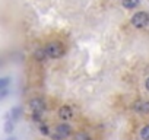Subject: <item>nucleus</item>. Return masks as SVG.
I'll return each instance as SVG.
<instances>
[{
    "label": "nucleus",
    "instance_id": "obj_3",
    "mask_svg": "<svg viewBox=\"0 0 149 140\" xmlns=\"http://www.w3.org/2000/svg\"><path fill=\"white\" fill-rule=\"evenodd\" d=\"M72 133V127L67 125V124H58L56 127V131L51 134V139L53 140H63L66 137H69Z\"/></svg>",
    "mask_w": 149,
    "mask_h": 140
},
{
    "label": "nucleus",
    "instance_id": "obj_10",
    "mask_svg": "<svg viewBox=\"0 0 149 140\" xmlns=\"http://www.w3.org/2000/svg\"><path fill=\"white\" fill-rule=\"evenodd\" d=\"M74 139H76V140H91V137L85 131H79L76 136H74Z\"/></svg>",
    "mask_w": 149,
    "mask_h": 140
},
{
    "label": "nucleus",
    "instance_id": "obj_4",
    "mask_svg": "<svg viewBox=\"0 0 149 140\" xmlns=\"http://www.w3.org/2000/svg\"><path fill=\"white\" fill-rule=\"evenodd\" d=\"M29 107H31V110L35 111V112H42V111L45 110V104H44V101L40 99V98L31 99V101H29Z\"/></svg>",
    "mask_w": 149,
    "mask_h": 140
},
{
    "label": "nucleus",
    "instance_id": "obj_17",
    "mask_svg": "<svg viewBox=\"0 0 149 140\" xmlns=\"http://www.w3.org/2000/svg\"><path fill=\"white\" fill-rule=\"evenodd\" d=\"M8 140H15V139H8Z\"/></svg>",
    "mask_w": 149,
    "mask_h": 140
},
{
    "label": "nucleus",
    "instance_id": "obj_5",
    "mask_svg": "<svg viewBox=\"0 0 149 140\" xmlns=\"http://www.w3.org/2000/svg\"><path fill=\"white\" fill-rule=\"evenodd\" d=\"M58 117H60L61 120H70V118L73 117V111H72V108L67 107V105L61 107V108L58 110Z\"/></svg>",
    "mask_w": 149,
    "mask_h": 140
},
{
    "label": "nucleus",
    "instance_id": "obj_7",
    "mask_svg": "<svg viewBox=\"0 0 149 140\" xmlns=\"http://www.w3.org/2000/svg\"><path fill=\"white\" fill-rule=\"evenodd\" d=\"M121 5L124 9H134L139 5V0H121Z\"/></svg>",
    "mask_w": 149,
    "mask_h": 140
},
{
    "label": "nucleus",
    "instance_id": "obj_16",
    "mask_svg": "<svg viewBox=\"0 0 149 140\" xmlns=\"http://www.w3.org/2000/svg\"><path fill=\"white\" fill-rule=\"evenodd\" d=\"M145 86H146V89L149 91V78L146 79V82H145Z\"/></svg>",
    "mask_w": 149,
    "mask_h": 140
},
{
    "label": "nucleus",
    "instance_id": "obj_14",
    "mask_svg": "<svg viewBox=\"0 0 149 140\" xmlns=\"http://www.w3.org/2000/svg\"><path fill=\"white\" fill-rule=\"evenodd\" d=\"M41 114H42V112H35V111H34V115H32V120H34V121H37V123H41V120H42V117H41Z\"/></svg>",
    "mask_w": 149,
    "mask_h": 140
},
{
    "label": "nucleus",
    "instance_id": "obj_11",
    "mask_svg": "<svg viewBox=\"0 0 149 140\" xmlns=\"http://www.w3.org/2000/svg\"><path fill=\"white\" fill-rule=\"evenodd\" d=\"M13 130V123H12V120H9L8 117H6V123H5V131L6 133H10Z\"/></svg>",
    "mask_w": 149,
    "mask_h": 140
},
{
    "label": "nucleus",
    "instance_id": "obj_2",
    "mask_svg": "<svg viewBox=\"0 0 149 140\" xmlns=\"http://www.w3.org/2000/svg\"><path fill=\"white\" fill-rule=\"evenodd\" d=\"M132 25L134 28H145L149 25V13L146 12H137L132 16Z\"/></svg>",
    "mask_w": 149,
    "mask_h": 140
},
{
    "label": "nucleus",
    "instance_id": "obj_13",
    "mask_svg": "<svg viewBox=\"0 0 149 140\" xmlns=\"http://www.w3.org/2000/svg\"><path fill=\"white\" fill-rule=\"evenodd\" d=\"M19 114H21V110L19 108H13L12 110V118L13 120H18L19 118Z\"/></svg>",
    "mask_w": 149,
    "mask_h": 140
},
{
    "label": "nucleus",
    "instance_id": "obj_8",
    "mask_svg": "<svg viewBox=\"0 0 149 140\" xmlns=\"http://www.w3.org/2000/svg\"><path fill=\"white\" fill-rule=\"evenodd\" d=\"M140 139H142V140H149V124L145 125V127L140 130Z\"/></svg>",
    "mask_w": 149,
    "mask_h": 140
},
{
    "label": "nucleus",
    "instance_id": "obj_1",
    "mask_svg": "<svg viewBox=\"0 0 149 140\" xmlns=\"http://www.w3.org/2000/svg\"><path fill=\"white\" fill-rule=\"evenodd\" d=\"M45 53H47V57H50V58H58L63 55L64 47L60 42H50L45 47Z\"/></svg>",
    "mask_w": 149,
    "mask_h": 140
},
{
    "label": "nucleus",
    "instance_id": "obj_9",
    "mask_svg": "<svg viewBox=\"0 0 149 140\" xmlns=\"http://www.w3.org/2000/svg\"><path fill=\"white\" fill-rule=\"evenodd\" d=\"M35 58H37V60H44V58H47L45 48H44V50H38V51H35Z\"/></svg>",
    "mask_w": 149,
    "mask_h": 140
},
{
    "label": "nucleus",
    "instance_id": "obj_15",
    "mask_svg": "<svg viewBox=\"0 0 149 140\" xmlns=\"http://www.w3.org/2000/svg\"><path fill=\"white\" fill-rule=\"evenodd\" d=\"M8 83H9V79L8 78H3L2 80H0V86H2V88H6Z\"/></svg>",
    "mask_w": 149,
    "mask_h": 140
},
{
    "label": "nucleus",
    "instance_id": "obj_12",
    "mask_svg": "<svg viewBox=\"0 0 149 140\" xmlns=\"http://www.w3.org/2000/svg\"><path fill=\"white\" fill-rule=\"evenodd\" d=\"M40 131L44 134V136H47V134H50V130H48V125H45V124H41L40 125Z\"/></svg>",
    "mask_w": 149,
    "mask_h": 140
},
{
    "label": "nucleus",
    "instance_id": "obj_6",
    "mask_svg": "<svg viewBox=\"0 0 149 140\" xmlns=\"http://www.w3.org/2000/svg\"><path fill=\"white\" fill-rule=\"evenodd\" d=\"M133 108L137 112H149V101H137L134 102Z\"/></svg>",
    "mask_w": 149,
    "mask_h": 140
}]
</instances>
